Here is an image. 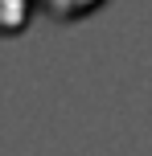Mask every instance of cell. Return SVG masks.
I'll return each mask as SVG.
<instances>
[{
	"label": "cell",
	"mask_w": 152,
	"mask_h": 156,
	"mask_svg": "<svg viewBox=\"0 0 152 156\" xmlns=\"http://www.w3.org/2000/svg\"><path fill=\"white\" fill-rule=\"evenodd\" d=\"M99 4H103V0H33V8H41V12L54 16V21H82V16H90Z\"/></svg>",
	"instance_id": "1"
}]
</instances>
